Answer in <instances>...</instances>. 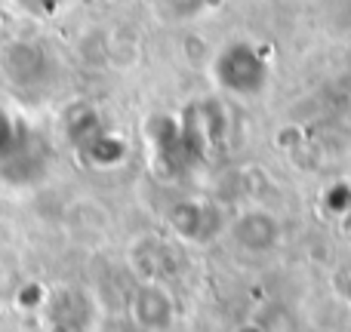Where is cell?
Segmentation results:
<instances>
[{"instance_id":"cell-1","label":"cell","mask_w":351,"mask_h":332,"mask_svg":"<svg viewBox=\"0 0 351 332\" xmlns=\"http://www.w3.org/2000/svg\"><path fill=\"white\" fill-rule=\"evenodd\" d=\"M210 74L225 92L253 99L268 86V62L250 40H231L210 59Z\"/></svg>"},{"instance_id":"cell-2","label":"cell","mask_w":351,"mask_h":332,"mask_svg":"<svg viewBox=\"0 0 351 332\" xmlns=\"http://www.w3.org/2000/svg\"><path fill=\"white\" fill-rule=\"evenodd\" d=\"M0 71L16 86H37L49 74V55L34 40H10L0 47Z\"/></svg>"},{"instance_id":"cell-3","label":"cell","mask_w":351,"mask_h":332,"mask_svg":"<svg viewBox=\"0 0 351 332\" xmlns=\"http://www.w3.org/2000/svg\"><path fill=\"white\" fill-rule=\"evenodd\" d=\"M130 320L142 332H167L176 320V302L164 283H139L130 296Z\"/></svg>"},{"instance_id":"cell-4","label":"cell","mask_w":351,"mask_h":332,"mask_svg":"<svg viewBox=\"0 0 351 332\" xmlns=\"http://www.w3.org/2000/svg\"><path fill=\"white\" fill-rule=\"evenodd\" d=\"M231 237L250 253H268L280 240V222L268 209H247L231 222Z\"/></svg>"},{"instance_id":"cell-5","label":"cell","mask_w":351,"mask_h":332,"mask_svg":"<svg viewBox=\"0 0 351 332\" xmlns=\"http://www.w3.org/2000/svg\"><path fill=\"white\" fill-rule=\"evenodd\" d=\"M170 228L182 240L204 243L219 231V216L210 203H197V200H182L170 209Z\"/></svg>"},{"instance_id":"cell-6","label":"cell","mask_w":351,"mask_h":332,"mask_svg":"<svg viewBox=\"0 0 351 332\" xmlns=\"http://www.w3.org/2000/svg\"><path fill=\"white\" fill-rule=\"evenodd\" d=\"M102 133H105V123H102V117H99V111L93 108V105L80 102L65 114V136L80 148V151Z\"/></svg>"},{"instance_id":"cell-7","label":"cell","mask_w":351,"mask_h":332,"mask_svg":"<svg viewBox=\"0 0 351 332\" xmlns=\"http://www.w3.org/2000/svg\"><path fill=\"white\" fill-rule=\"evenodd\" d=\"M28 129L19 123L6 108H0V166L16 160L22 151H28Z\"/></svg>"},{"instance_id":"cell-8","label":"cell","mask_w":351,"mask_h":332,"mask_svg":"<svg viewBox=\"0 0 351 332\" xmlns=\"http://www.w3.org/2000/svg\"><path fill=\"white\" fill-rule=\"evenodd\" d=\"M80 154H84L93 166H117L123 157H127V145H123L121 136H114V133L105 129V133L96 136Z\"/></svg>"},{"instance_id":"cell-9","label":"cell","mask_w":351,"mask_h":332,"mask_svg":"<svg viewBox=\"0 0 351 332\" xmlns=\"http://www.w3.org/2000/svg\"><path fill=\"white\" fill-rule=\"evenodd\" d=\"M47 302H49V290L40 280H25V283H19L16 296H12V305H16L19 314H43Z\"/></svg>"},{"instance_id":"cell-10","label":"cell","mask_w":351,"mask_h":332,"mask_svg":"<svg viewBox=\"0 0 351 332\" xmlns=\"http://www.w3.org/2000/svg\"><path fill=\"white\" fill-rule=\"evenodd\" d=\"M12 3H16L19 10L25 12V16H31V18H37V22H43V18L59 16V12L68 6V0H12Z\"/></svg>"},{"instance_id":"cell-11","label":"cell","mask_w":351,"mask_h":332,"mask_svg":"<svg viewBox=\"0 0 351 332\" xmlns=\"http://www.w3.org/2000/svg\"><path fill=\"white\" fill-rule=\"evenodd\" d=\"M173 16H191V12L204 10V0H160Z\"/></svg>"}]
</instances>
